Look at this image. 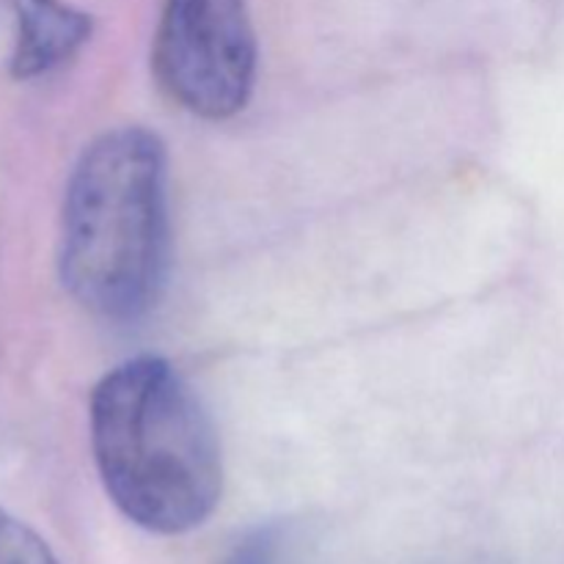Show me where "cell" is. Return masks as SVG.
Listing matches in <instances>:
<instances>
[{"label": "cell", "mask_w": 564, "mask_h": 564, "mask_svg": "<svg viewBox=\"0 0 564 564\" xmlns=\"http://www.w3.org/2000/svg\"><path fill=\"white\" fill-rule=\"evenodd\" d=\"M11 9L17 42L9 66L17 80L50 75L75 58L91 39V14L69 0H11Z\"/></svg>", "instance_id": "277c9868"}, {"label": "cell", "mask_w": 564, "mask_h": 564, "mask_svg": "<svg viewBox=\"0 0 564 564\" xmlns=\"http://www.w3.org/2000/svg\"><path fill=\"white\" fill-rule=\"evenodd\" d=\"M99 477L121 516L152 534L202 527L224 494L213 422L165 358L110 369L88 408Z\"/></svg>", "instance_id": "6da1fadb"}, {"label": "cell", "mask_w": 564, "mask_h": 564, "mask_svg": "<svg viewBox=\"0 0 564 564\" xmlns=\"http://www.w3.org/2000/svg\"><path fill=\"white\" fill-rule=\"evenodd\" d=\"M226 564H279V538L270 529L248 534L242 543H237Z\"/></svg>", "instance_id": "8992f818"}, {"label": "cell", "mask_w": 564, "mask_h": 564, "mask_svg": "<svg viewBox=\"0 0 564 564\" xmlns=\"http://www.w3.org/2000/svg\"><path fill=\"white\" fill-rule=\"evenodd\" d=\"M169 163L143 127L88 143L61 213V281L105 319H135L154 306L169 273Z\"/></svg>", "instance_id": "7a4b0ae2"}, {"label": "cell", "mask_w": 564, "mask_h": 564, "mask_svg": "<svg viewBox=\"0 0 564 564\" xmlns=\"http://www.w3.org/2000/svg\"><path fill=\"white\" fill-rule=\"evenodd\" d=\"M152 66L176 105L202 119H231L257 77V33L246 0H165Z\"/></svg>", "instance_id": "3957f363"}, {"label": "cell", "mask_w": 564, "mask_h": 564, "mask_svg": "<svg viewBox=\"0 0 564 564\" xmlns=\"http://www.w3.org/2000/svg\"><path fill=\"white\" fill-rule=\"evenodd\" d=\"M0 564H61L47 543L0 507Z\"/></svg>", "instance_id": "5b68a950"}]
</instances>
